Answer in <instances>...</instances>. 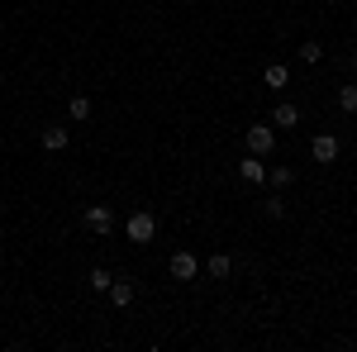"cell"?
I'll use <instances>...</instances> for the list:
<instances>
[{
  "label": "cell",
  "mask_w": 357,
  "mask_h": 352,
  "mask_svg": "<svg viewBox=\"0 0 357 352\" xmlns=\"http://www.w3.org/2000/svg\"><path fill=\"white\" fill-rule=\"evenodd\" d=\"M310 158H314V162H319V167L338 162V138H333V134H319V138H314V143H310Z\"/></svg>",
  "instance_id": "cell-5"
},
{
  "label": "cell",
  "mask_w": 357,
  "mask_h": 352,
  "mask_svg": "<svg viewBox=\"0 0 357 352\" xmlns=\"http://www.w3.org/2000/svg\"><path fill=\"white\" fill-rule=\"evenodd\" d=\"M167 271H172V281H195L200 276V262H195V252H172V262H167Z\"/></svg>",
  "instance_id": "cell-2"
},
{
  "label": "cell",
  "mask_w": 357,
  "mask_h": 352,
  "mask_svg": "<svg viewBox=\"0 0 357 352\" xmlns=\"http://www.w3.org/2000/svg\"><path fill=\"white\" fill-rule=\"evenodd\" d=\"M67 143H72V129H62V124H43L38 129V148L43 153H62Z\"/></svg>",
  "instance_id": "cell-3"
},
{
  "label": "cell",
  "mask_w": 357,
  "mask_h": 352,
  "mask_svg": "<svg viewBox=\"0 0 357 352\" xmlns=\"http://www.w3.org/2000/svg\"><path fill=\"white\" fill-rule=\"evenodd\" d=\"M296 124H301V109L291 105V100H281L272 109V129H296Z\"/></svg>",
  "instance_id": "cell-8"
},
{
  "label": "cell",
  "mask_w": 357,
  "mask_h": 352,
  "mask_svg": "<svg viewBox=\"0 0 357 352\" xmlns=\"http://www.w3.org/2000/svg\"><path fill=\"white\" fill-rule=\"evenodd\" d=\"M124 234H129V243H153L158 219L148 215V210H134V215H129V224H124Z\"/></svg>",
  "instance_id": "cell-1"
},
{
  "label": "cell",
  "mask_w": 357,
  "mask_h": 352,
  "mask_svg": "<svg viewBox=\"0 0 357 352\" xmlns=\"http://www.w3.org/2000/svg\"><path fill=\"white\" fill-rule=\"evenodd\" d=\"M86 229H91V234H110L114 229L110 205H91V210H86Z\"/></svg>",
  "instance_id": "cell-6"
},
{
  "label": "cell",
  "mask_w": 357,
  "mask_h": 352,
  "mask_svg": "<svg viewBox=\"0 0 357 352\" xmlns=\"http://www.w3.org/2000/svg\"><path fill=\"white\" fill-rule=\"evenodd\" d=\"M238 176H243V181H252V186H262V181H267V162H262L257 153H248L243 162H238Z\"/></svg>",
  "instance_id": "cell-7"
},
{
  "label": "cell",
  "mask_w": 357,
  "mask_h": 352,
  "mask_svg": "<svg viewBox=\"0 0 357 352\" xmlns=\"http://www.w3.org/2000/svg\"><path fill=\"white\" fill-rule=\"evenodd\" d=\"M276 148V134H272V124H252L248 129V153H257V158H267Z\"/></svg>",
  "instance_id": "cell-4"
},
{
  "label": "cell",
  "mask_w": 357,
  "mask_h": 352,
  "mask_svg": "<svg viewBox=\"0 0 357 352\" xmlns=\"http://www.w3.org/2000/svg\"><path fill=\"white\" fill-rule=\"evenodd\" d=\"M67 114H72L77 124H86V119H91V95H72V100H67Z\"/></svg>",
  "instance_id": "cell-11"
},
{
  "label": "cell",
  "mask_w": 357,
  "mask_h": 352,
  "mask_svg": "<svg viewBox=\"0 0 357 352\" xmlns=\"http://www.w3.org/2000/svg\"><path fill=\"white\" fill-rule=\"evenodd\" d=\"M105 296L114 300V309H129V305H134V281H110Z\"/></svg>",
  "instance_id": "cell-9"
},
{
  "label": "cell",
  "mask_w": 357,
  "mask_h": 352,
  "mask_svg": "<svg viewBox=\"0 0 357 352\" xmlns=\"http://www.w3.org/2000/svg\"><path fill=\"white\" fill-rule=\"evenodd\" d=\"M110 281H114V276L105 267H91V276H86V286H91V291H110Z\"/></svg>",
  "instance_id": "cell-12"
},
{
  "label": "cell",
  "mask_w": 357,
  "mask_h": 352,
  "mask_svg": "<svg viewBox=\"0 0 357 352\" xmlns=\"http://www.w3.org/2000/svg\"><path fill=\"white\" fill-rule=\"evenodd\" d=\"M301 57H305V62H319V57H324V48H319V43L310 38V43H305V48H301Z\"/></svg>",
  "instance_id": "cell-16"
},
{
  "label": "cell",
  "mask_w": 357,
  "mask_h": 352,
  "mask_svg": "<svg viewBox=\"0 0 357 352\" xmlns=\"http://www.w3.org/2000/svg\"><path fill=\"white\" fill-rule=\"evenodd\" d=\"M267 176H272V186H276V190H286L291 181H296V171H291V167H272Z\"/></svg>",
  "instance_id": "cell-14"
},
{
  "label": "cell",
  "mask_w": 357,
  "mask_h": 352,
  "mask_svg": "<svg viewBox=\"0 0 357 352\" xmlns=\"http://www.w3.org/2000/svg\"><path fill=\"white\" fill-rule=\"evenodd\" d=\"M338 109H343V114L357 109V86H343V91H338Z\"/></svg>",
  "instance_id": "cell-15"
},
{
  "label": "cell",
  "mask_w": 357,
  "mask_h": 352,
  "mask_svg": "<svg viewBox=\"0 0 357 352\" xmlns=\"http://www.w3.org/2000/svg\"><path fill=\"white\" fill-rule=\"evenodd\" d=\"M267 215H272V219L286 215V200H281V195H272V200H267Z\"/></svg>",
  "instance_id": "cell-17"
},
{
  "label": "cell",
  "mask_w": 357,
  "mask_h": 352,
  "mask_svg": "<svg viewBox=\"0 0 357 352\" xmlns=\"http://www.w3.org/2000/svg\"><path fill=\"white\" fill-rule=\"evenodd\" d=\"M205 271H210V276H215V281H224V276H229V271H234V257H229V252H215V257H210V262H205Z\"/></svg>",
  "instance_id": "cell-10"
},
{
  "label": "cell",
  "mask_w": 357,
  "mask_h": 352,
  "mask_svg": "<svg viewBox=\"0 0 357 352\" xmlns=\"http://www.w3.org/2000/svg\"><path fill=\"white\" fill-rule=\"evenodd\" d=\"M353 67H357V53H353Z\"/></svg>",
  "instance_id": "cell-18"
},
{
  "label": "cell",
  "mask_w": 357,
  "mask_h": 352,
  "mask_svg": "<svg viewBox=\"0 0 357 352\" xmlns=\"http://www.w3.org/2000/svg\"><path fill=\"white\" fill-rule=\"evenodd\" d=\"M286 82H291V72H286L281 62H272V67H267V86H272V91H281Z\"/></svg>",
  "instance_id": "cell-13"
}]
</instances>
